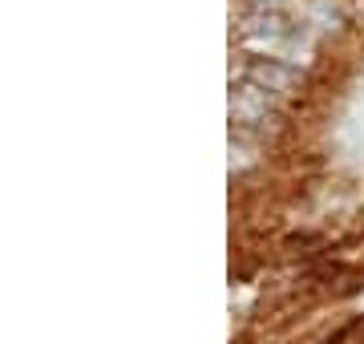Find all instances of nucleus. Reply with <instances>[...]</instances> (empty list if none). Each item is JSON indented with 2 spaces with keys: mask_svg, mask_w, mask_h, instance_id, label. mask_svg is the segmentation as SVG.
Instances as JSON below:
<instances>
[{
  "mask_svg": "<svg viewBox=\"0 0 364 344\" xmlns=\"http://www.w3.org/2000/svg\"><path fill=\"white\" fill-rule=\"evenodd\" d=\"M235 85H243V90H255L263 93L267 102H284L291 93L304 85V73L296 65H287L279 57H243V65L235 69Z\"/></svg>",
  "mask_w": 364,
  "mask_h": 344,
  "instance_id": "obj_1",
  "label": "nucleus"
}]
</instances>
